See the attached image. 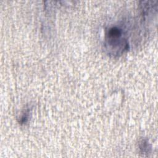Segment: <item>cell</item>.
<instances>
[{"mask_svg": "<svg viewBox=\"0 0 158 158\" xmlns=\"http://www.w3.org/2000/svg\"><path fill=\"white\" fill-rule=\"evenodd\" d=\"M104 44L108 54L114 57H119L129 49L126 33L118 26L110 27L106 29Z\"/></svg>", "mask_w": 158, "mask_h": 158, "instance_id": "cell-1", "label": "cell"}, {"mask_svg": "<svg viewBox=\"0 0 158 158\" xmlns=\"http://www.w3.org/2000/svg\"><path fill=\"white\" fill-rule=\"evenodd\" d=\"M151 144L148 140L145 138L141 139L139 142V149L142 154H148L151 150Z\"/></svg>", "mask_w": 158, "mask_h": 158, "instance_id": "cell-2", "label": "cell"}, {"mask_svg": "<svg viewBox=\"0 0 158 158\" xmlns=\"http://www.w3.org/2000/svg\"><path fill=\"white\" fill-rule=\"evenodd\" d=\"M30 114V107H27V108H25L23 110V111L22 112V114L19 117V118H18L19 123L20 125L26 124L29 120Z\"/></svg>", "mask_w": 158, "mask_h": 158, "instance_id": "cell-3", "label": "cell"}]
</instances>
